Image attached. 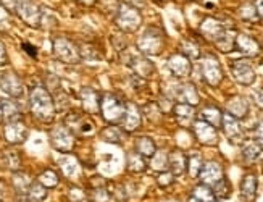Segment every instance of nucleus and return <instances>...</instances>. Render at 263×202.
Listing matches in <instances>:
<instances>
[{
  "label": "nucleus",
  "mask_w": 263,
  "mask_h": 202,
  "mask_svg": "<svg viewBox=\"0 0 263 202\" xmlns=\"http://www.w3.org/2000/svg\"><path fill=\"white\" fill-rule=\"evenodd\" d=\"M255 142H258L263 148V120L258 121V125L255 126Z\"/></svg>",
  "instance_id": "obj_50"
},
{
  "label": "nucleus",
  "mask_w": 263,
  "mask_h": 202,
  "mask_svg": "<svg viewBox=\"0 0 263 202\" xmlns=\"http://www.w3.org/2000/svg\"><path fill=\"white\" fill-rule=\"evenodd\" d=\"M151 167L157 172H165L168 168V154L165 152H155L151 157Z\"/></svg>",
  "instance_id": "obj_40"
},
{
  "label": "nucleus",
  "mask_w": 263,
  "mask_h": 202,
  "mask_svg": "<svg viewBox=\"0 0 263 202\" xmlns=\"http://www.w3.org/2000/svg\"><path fill=\"white\" fill-rule=\"evenodd\" d=\"M200 70L203 75V80L209 86L216 87L220 86V83L223 81V70H221V65L218 62V59L213 57V55H205L202 65H200Z\"/></svg>",
  "instance_id": "obj_7"
},
{
  "label": "nucleus",
  "mask_w": 263,
  "mask_h": 202,
  "mask_svg": "<svg viewBox=\"0 0 263 202\" xmlns=\"http://www.w3.org/2000/svg\"><path fill=\"white\" fill-rule=\"evenodd\" d=\"M60 167H62V170L66 176H74L78 173V163L71 159V157H68V159H63L60 160Z\"/></svg>",
  "instance_id": "obj_46"
},
{
  "label": "nucleus",
  "mask_w": 263,
  "mask_h": 202,
  "mask_svg": "<svg viewBox=\"0 0 263 202\" xmlns=\"http://www.w3.org/2000/svg\"><path fill=\"white\" fill-rule=\"evenodd\" d=\"M165 47V36L163 32L155 26L147 28L142 36L137 41V49L142 55H158Z\"/></svg>",
  "instance_id": "obj_4"
},
{
  "label": "nucleus",
  "mask_w": 263,
  "mask_h": 202,
  "mask_svg": "<svg viewBox=\"0 0 263 202\" xmlns=\"http://www.w3.org/2000/svg\"><path fill=\"white\" fill-rule=\"evenodd\" d=\"M25 197L28 199V202H42V200H45V197H47V188L41 185L39 181L37 183L32 181L29 189L26 191Z\"/></svg>",
  "instance_id": "obj_33"
},
{
  "label": "nucleus",
  "mask_w": 263,
  "mask_h": 202,
  "mask_svg": "<svg viewBox=\"0 0 263 202\" xmlns=\"http://www.w3.org/2000/svg\"><path fill=\"white\" fill-rule=\"evenodd\" d=\"M186 167H187V157L184 155V152L175 149L168 154V168L170 172L175 176H181L186 173Z\"/></svg>",
  "instance_id": "obj_24"
},
{
  "label": "nucleus",
  "mask_w": 263,
  "mask_h": 202,
  "mask_svg": "<svg viewBox=\"0 0 263 202\" xmlns=\"http://www.w3.org/2000/svg\"><path fill=\"white\" fill-rule=\"evenodd\" d=\"M23 49H25L28 52V55H31V57H34V59L37 57V50H36V47H32L31 44L25 42V44H23Z\"/></svg>",
  "instance_id": "obj_53"
},
{
  "label": "nucleus",
  "mask_w": 263,
  "mask_h": 202,
  "mask_svg": "<svg viewBox=\"0 0 263 202\" xmlns=\"http://www.w3.org/2000/svg\"><path fill=\"white\" fill-rule=\"evenodd\" d=\"M90 202H110V194L104 183H100V186H96L89 194Z\"/></svg>",
  "instance_id": "obj_42"
},
{
  "label": "nucleus",
  "mask_w": 263,
  "mask_h": 202,
  "mask_svg": "<svg viewBox=\"0 0 263 202\" xmlns=\"http://www.w3.org/2000/svg\"><path fill=\"white\" fill-rule=\"evenodd\" d=\"M236 32L231 29H226L224 34L215 42V46L218 47L223 53H230L231 50H234V42H236Z\"/></svg>",
  "instance_id": "obj_34"
},
{
  "label": "nucleus",
  "mask_w": 263,
  "mask_h": 202,
  "mask_svg": "<svg viewBox=\"0 0 263 202\" xmlns=\"http://www.w3.org/2000/svg\"><path fill=\"white\" fill-rule=\"evenodd\" d=\"M260 44L247 34H237L234 42V50L241 52L246 57H255L260 53Z\"/></svg>",
  "instance_id": "obj_19"
},
{
  "label": "nucleus",
  "mask_w": 263,
  "mask_h": 202,
  "mask_svg": "<svg viewBox=\"0 0 263 202\" xmlns=\"http://www.w3.org/2000/svg\"><path fill=\"white\" fill-rule=\"evenodd\" d=\"M224 25L221 23V21H218L216 18H205L202 21V25H200V34L205 38V39H209L212 42H216L218 41L223 34H224Z\"/></svg>",
  "instance_id": "obj_17"
},
{
  "label": "nucleus",
  "mask_w": 263,
  "mask_h": 202,
  "mask_svg": "<svg viewBox=\"0 0 263 202\" xmlns=\"http://www.w3.org/2000/svg\"><path fill=\"white\" fill-rule=\"evenodd\" d=\"M0 87L10 99H20L25 96V86L15 71H5L0 76Z\"/></svg>",
  "instance_id": "obj_11"
},
{
  "label": "nucleus",
  "mask_w": 263,
  "mask_h": 202,
  "mask_svg": "<svg viewBox=\"0 0 263 202\" xmlns=\"http://www.w3.org/2000/svg\"><path fill=\"white\" fill-rule=\"evenodd\" d=\"M224 176V172H223V167L218 163V162H203L202 165V170L199 173V178L202 185H207V186H213L215 183H218L220 179Z\"/></svg>",
  "instance_id": "obj_13"
},
{
  "label": "nucleus",
  "mask_w": 263,
  "mask_h": 202,
  "mask_svg": "<svg viewBox=\"0 0 263 202\" xmlns=\"http://www.w3.org/2000/svg\"><path fill=\"white\" fill-rule=\"evenodd\" d=\"M81 4H84V5H87V7H90V5H94L97 0H79Z\"/></svg>",
  "instance_id": "obj_56"
},
{
  "label": "nucleus",
  "mask_w": 263,
  "mask_h": 202,
  "mask_svg": "<svg viewBox=\"0 0 263 202\" xmlns=\"http://www.w3.org/2000/svg\"><path fill=\"white\" fill-rule=\"evenodd\" d=\"M115 25L123 31V32H134L142 25V15L139 8L124 2L120 4L118 12L115 15Z\"/></svg>",
  "instance_id": "obj_3"
},
{
  "label": "nucleus",
  "mask_w": 263,
  "mask_h": 202,
  "mask_svg": "<svg viewBox=\"0 0 263 202\" xmlns=\"http://www.w3.org/2000/svg\"><path fill=\"white\" fill-rule=\"evenodd\" d=\"M10 26H11L10 12L4 5H0V31H8Z\"/></svg>",
  "instance_id": "obj_47"
},
{
  "label": "nucleus",
  "mask_w": 263,
  "mask_h": 202,
  "mask_svg": "<svg viewBox=\"0 0 263 202\" xmlns=\"http://www.w3.org/2000/svg\"><path fill=\"white\" fill-rule=\"evenodd\" d=\"M199 118L203 120V121H207L209 125H212L215 128H220L221 126V120H223V112L218 107H215V105H207V107L202 108Z\"/></svg>",
  "instance_id": "obj_28"
},
{
  "label": "nucleus",
  "mask_w": 263,
  "mask_h": 202,
  "mask_svg": "<svg viewBox=\"0 0 263 202\" xmlns=\"http://www.w3.org/2000/svg\"><path fill=\"white\" fill-rule=\"evenodd\" d=\"M142 123V112L141 108L137 107L136 104L133 102H128L126 104V112H124V117L121 120V126L126 133H133L136 131L137 128L141 126Z\"/></svg>",
  "instance_id": "obj_16"
},
{
  "label": "nucleus",
  "mask_w": 263,
  "mask_h": 202,
  "mask_svg": "<svg viewBox=\"0 0 263 202\" xmlns=\"http://www.w3.org/2000/svg\"><path fill=\"white\" fill-rule=\"evenodd\" d=\"M2 165L11 172H18L21 168V159L16 151H5L2 155Z\"/></svg>",
  "instance_id": "obj_36"
},
{
  "label": "nucleus",
  "mask_w": 263,
  "mask_h": 202,
  "mask_svg": "<svg viewBox=\"0 0 263 202\" xmlns=\"http://www.w3.org/2000/svg\"><path fill=\"white\" fill-rule=\"evenodd\" d=\"M15 13L31 28H39L42 25V10L32 0H18Z\"/></svg>",
  "instance_id": "obj_6"
},
{
  "label": "nucleus",
  "mask_w": 263,
  "mask_h": 202,
  "mask_svg": "<svg viewBox=\"0 0 263 202\" xmlns=\"http://www.w3.org/2000/svg\"><path fill=\"white\" fill-rule=\"evenodd\" d=\"M202 165H203V159L202 155L194 152L187 157V167H186V172L189 173L191 178H197L200 170H202Z\"/></svg>",
  "instance_id": "obj_35"
},
{
  "label": "nucleus",
  "mask_w": 263,
  "mask_h": 202,
  "mask_svg": "<svg viewBox=\"0 0 263 202\" xmlns=\"http://www.w3.org/2000/svg\"><path fill=\"white\" fill-rule=\"evenodd\" d=\"M50 142L53 145V149H57L59 152L70 154L74 148V133L66 125L57 126L50 133Z\"/></svg>",
  "instance_id": "obj_8"
},
{
  "label": "nucleus",
  "mask_w": 263,
  "mask_h": 202,
  "mask_svg": "<svg viewBox=\"0 0 263 202\" xmlns=\"http://www.w3.org/2000/svg\"><path fill=\"white\" fill-rule=\"evenodd\" d=\"M221 128L224 136L228 138L231 144H242L246 139V133L244 128L241 126L237 118H234L230 114H223V120H221Z\"/></svg>",
  "instance_id": "obj_10"
},
{
  "label": "nucleus",
  "mask_w": 263,
  "mask_h": 202,
  "mask_svg": "<svg viewBox=\"0 0 263 202\" xmlns=\"http://www.w3.org/2000/svg\"><path fill=\"white\" fill-rule=\"evenodd\" d=\"M136 152H139L145 159H151V157L157 152V145L155 141L148 136H141L136 139Z\"/></svg>",
  "instance_id": "obj_30"
},
{
  "label": "nucleus",
  "mask_w": 263,
  "mask_h": 202,
  "mask_svg": "<svg viewBox=\"0 0 263 202\" xmlns=\"http://www.w3.org/2000/svg\"><path fill=\"white\" fill-rule=\"evenodd\" d=\"M181 53H184L189 60H196L200 57V49L197 44H194L192 41H184L181 44Z\"/></svg>",
  "instance_id": "obj_43"
},
{
  "label": "nucleus",
  "mask_w": 263,
  "mask_h": 202,
  "mask_svg": "<svg viewBox=\"0 0 263 202\" xmlns=\"http://www.w3.org/2000/svg\"><path fill=\"white\" fill-rule=\"evenodd\" d=\"M168 68L171 75L176 78H187L192 71V65L186 55L179 52V53H173L168 59Z\"/></svg>",
  "instance_id": "obj_14"
},
{
  "label": "nucleus",
  "mask_w": 263,
  "mask_h": 202,
  "mask_svg": "<svg viewBox=\"0 0 263 202\" xmlns=\"http://www.w3.org/2000/svg\"><path fill=\"white\" fill-rule=\"evenodd\" d=\"M52 50L55 57L63 63L78 65L81 62V55H79L78 47L66 38H55L52 42Z\"/></svg>",
  "instance_id": "obj_5"
},
{
  "label": "nucleus",
  "mask_w": 263,
  "mask_h": 202,
  "mask_svg": "<svg viewBox=\"0 0 263 202\" xmlns=\"http://www.w3.org/2000/svg\"><path fill=\"white\" fill-rule=\"evenodd\" d=\"M212 191H213L216 199H228L231 196V185H230V181H228V178L223 176L218 183H215L212 186Z\"/></svg>",
  "instance_id": "obj_38"
},
{
  "label": "nucleus",
  "mask_w": 263,
  "mask_h": 202,
  "mask_svg": "<svg viewBox=\"0 0 263 202\" xmlns=\"http://www.w3.org/2000/svg\"><path fill=\"white\" fill-rule=\"evenodd\" d=\"M192 131L197 141L203 145H215L218 142V131H216V128L200 118L192 123Z\"/></svg>",
  "instance_id": "obj_12"
},
{
  "label": "nucleus",
  "mask_w": 263,
  "mask_h": 202,
  "mask_svg": "<svg viewBox=\"0 0 263 202\" xmlns=\"http://www.w3.org/2000/svg\"><path fill=\"white\" fill-rule=\"evenodd\" d=\"M39 183L44 185L47 189L50 188H55L57 185H59V175H57L55 170H44L41 175H39Z\"/></svg>",
  "instance_id": "obj_41"
},
{
  "label": "nucleus",
  "mask_w": 263,
  "mask_h": 202,
  "mask_svg": "<svg viewBox=\"0 0 263 202\" xmlns=\"http://www.w3.org/2000/svg\"><path fill=\"white\" fill-rule=\"evenodd\" d=\"M187 202H216V197H215L210 186L199 185L197 188H194Z\"/></svg>",
  "instance_id": "obj_29"
},
{
  "label": "nucleus",
  "mask_w": 263,
  "mask_h": 202,
  "mask_svg": "<svg viewBox=\"0 0 263 202\" xmlns=\"http://www.w3.org/2000/svg\"><path fill=\"white\" fill-rule=\"evenodd\" d=\"M254 5H255V8H257L258 18H261V20H263V0H255Z\"/></svg>",
  "instance_id": "obj_54"
},
{
  "label": "nucleus",
  "mask_w": 263,
  "mask_h": 202,
  "mask_svg": "<svg viewBox=\"0 0 263 202\" xmlns=\"http://www.w3.org/2000/svg\"><path fill=\"white\" fill-rule=\"evenodd\" d=\"M128 66H131L136 71V75L144 78V80H147V78L155 71L154 63L151 60H147L145 55H137V57L134 55V57H131V60H128Z\"/></svg>",
  "instance_id": "obj_25"
},
{
  "label": "nucleus",
  "mask_w": 263,
  "mask_h": 202,
  "mask_svg": "<svg viewBox=\"0 0 263 202\" xmlns=\"http://www.w3.org/2000/svg\"><path fill=\"white\" fill-rule=\"evenodd\" d=\"M4 121V114H2V104H0V123Z\"/></svg>",
  "instance_id": "obj_57"
},
{
  "label": "nucleus",
  "mask_w": 263,
  "mask_h": 202,
  "mask_svg": "<svg viewBox=\"0 0 263 202\" xmlns=\"http://www.w3.org/2000/svg\"><path fill=\"white\" fill-rule=\"evenodd\" d=\"M126 167H128V172H131V173H144L147 170L145 157H142L139 152H131V154H128Z\"/></svg>",
  "instance_id": "obj_31"
},
{
  "label": "nucleus",
  "mask_w": 263,
  "mask_h": 202,
  "mask_svg": "<svg viewBox=\"0 0 263 202\" xmlns=\"http://www.w3.org/2000/svg\"><path fill=\"white\" fill-rule=\"evenodd\" d=\"M231 71L234 80L242 84V86H250L255 81V70L249 59H237L231 62Z\"/></svg>",
  "instance_id": "obj_9"
},
{
  "label": "nucleus",
  "mask_w": 263,
  "mask_h": 202,
  "mask_svg": "<svg viewBox=\"0 0 263 202\" xmlns=\"http://www.w3.org/2000/svg\"><path fill=\"white\" fill-rule=\"evenodd\" d=\"M257 196V176L249 173L241 181V197L246 202H254Z\"/></svg>",
  "instance_id": "obj_26"
},
{
  "label": "nucleus",
  "mask_w": 263,
  "mask_h": 202,
  "mask_svg": "<svg viewBox=\"0 0 263 202\" xmlns=\"http://www.w3.org/2000/svg\"><path fill=\"white\" fill-rule=\"evenodd\" d=\"M261 152H263L261 145L258 142H255V141H250V142L244 144V148H242V159L247 163H254V162H257L261 157Z\"/></svg>",
  "instance_id": "obj_32"
},
{
  "label": "nucleus",
  "mask_w": 263,
  "mask_h": 202,
  "mask_svg": "<svg viewBox=\"0 0 263 202\" xmlns=\"http://www.w3.org/2000/svg\"><path fill=\"white\" fill-rule=\"evenodd\" d=\"M226 114L233 115L237 120H242L249 115V102L242 96H233L226 102Z\"/></svg>",
  "instance_id": "obj_22"
},
{
  "label": "nucleus",
  "mask_w": 263,
  "mask_h": 202,
  "mask_svg": "<svg viewBox=\"0 0 263 202\" xmlns=\"http://www.w3.org/2000/svg\"><path fill=\"white\" fill-rule=\"evenodd\" d=\"M0 104H2V114H4V120L7 123L21 120V107L16 100L5 99V100H0Z\"/></svg>",
  "instance_id": "obj_27"
},
{
  "label": "nucleus",
  "mask_w": 263,
  "mask_h": 202,
  "mask_svg": "<svg viewBox=\"0 0 263 202\" xmlns=\"http://www.w3.org/2000/svg\"><path fill=\"white\" fill-rule=\"evenodd\" d=\"M2 5L8 10V12H15V8L18 5V0H2Z\"/></svg>",
  "instance_id": "obj_52"
},
{
  "label": "nucleus",
  "mask_w": 263,
  "mask_h": 202,
  "mask_svg": "<svg viewBox=\"0 0 263 202\" xmlns=\"http://www.w3.org/2000/svg\"><path fill=\"white\" fill-rule=\"evenodd\" d=\"M79 50V55H81V59L84 60H89V62H97L102 59V55L97 52V49H94L90 44H83L81 47L78 49Z\"/></svg>",
  "instance_id": "obj_44"
},
{
  "label": "nucleus",
  "mask_w": 263,
  "mask_h": 202,
  "mask_svg": "<svg viewBox=\"0 0 263 202\" xmlns=\"http://www.w3.org/2000/svg\"><path fill=\"white\" fill-rule=\"evenodd\" d=\"M175 96L182 104H189V105H194V107H197L200 104V96L197 93L196 86H194L192 83H184V84L178 86Z\"/></svg>",
  "instance_id": "obj_20"
},
{
  "label": "nucleus",
  "mask_w": 263,
  "mask_h": 202,
  "mask_svg": "<svg viewBox=\"0 0 263 202\" xmlns=\"http://www.w3.org/2000/svg\"><path fill=\"white\" fill-rule=\"evenodd\" d=\"M252 99H254V104H255L260 110H263V87L255 89V91L252 93Z\"/></svg>",
  "instance_id": "obj_49"
},
{
  "label": "nucleus",
  "mask_w": 263,
  "mask_h": 202,
  "mask_svg": "<svg viewBox=\"0 0 263 202\" xmlns=\"http://www.w3.org/2000/svg\"><path fill=\"white\" fill-rule=\"evenodd\" d=\"M66 126L73 133H79V134H83V136H89V134L94 133L92 121L86 117L78 115V114H73L71 117L66 118Z\"/></svg>",
  "instance_id": "obj_23"
},
{
  "label": "nucleus",
  "mask_w": 263,
  "mask_h": 202,
  "mask_svg": "<svg viewBox=\"0 0 263 202\" xmlns=\"http://www.w3.org/2000/svg\"><path fill=\"white\" fill-rule=\"evenodd\" d=\"M173 115L181 126H184V128L192 126V123L196 121V107L179 102L173 105Z\"/></svg>",
  "instance_id": "obj_21"
},
{
  "label": "nucleus",
  "mask_w": 263,
  "mask_h": 202,
  "mask_svg": "<svg viewBox=\"0 0 263 202\" xmlns=\"http://www.w3.org/2000/svg\"><path fill=\"white\" fill-rule=\"evenodd\" d=\"M173 179H175V175L171 173V172H168V170L160 172V175H158V185L162 186V188H168V186L173 185Z\"/></svg>",
  "instance_id": "obj_48"
},
{
  "label": "nucleus",
  "mask_w": 263,
  "mask_h": 202,
  "mask_svg": "<svg viewBox=\"0 0 263 202\" xmlns=\"http://www.w3.org/2000/svg\"><path fill=\"white\" fill-rule=\"evenodd\" d=\"M239 15L244 21H250V23H255L258 21V13H257V8L252 2H247V4H242L241 8H239Z\"/></svg>",
  "instance_id": "obj_39"
},
{
  "label": "nucleus",
  "mask_w": 263,
  "mask_h": 202,
  "mask_svg": "<svg viewBox=\"0 0 263 202\" xmlns=\"http://www.w3.org/2000/svg\"><path fill=\"white\" fill-rule=\"evenodd\" d=\"M31 183H32L31 181V176L28 173L20 172V170L15 172V175H13V185H15V188H16L20 196H25L26 194V191L29 189Z\"/></svg>",
  "instance_id": "obj_37"
},
{
  "label": "nucleus",
  "mask_w": 263,
  "mask_h": 202,
  "mask_svg": "<svg viewBox=\"0 0 263 202\" xmlns=\"http://www.w3.org/2000/svg\"><path fill=\"white\" fill-rule=\"evenodd\" d=\"M4 196H5V185L0 181V202H2Z\"/></svg>",
  "instance_id": "obj_55"
},
{
  "label": "nucleus",
  "mask_w": 263,
  "mask_h": 202,
  "mask_svg": "<svg viewBox=\"0 0 263 202\" xmlns=\"http://www.w3.org/2000/svg\"><path fill=\"white\" fill-rule=\"evenodd\" d=\"M102 138H104L107 142L120 144V142H121V138H123V133H121V130H118V128H107L104 133H102Z\"/></svg>",
  "instance_id": "obj_45"
},
{
  "label": "nucleus",
  "mask_w": 263,
  "mask_h": 202,
  "mask_svg": "<svg viewBox=\"0 0 263 202\" xmlns=\"http://www.w3.org/2000/svg\"><path fill=\"white\" fill-rule=\"evenodd\" d=\"M79 99H81L83 108L90 115L99 114L100 110V94L92 87H83L79 91Z\"/></svg>",
  "instance_id": "obj_18"
},
{
  "label": "nucleus",
  "mask_w": 263,
  "mask_h": 202,
  "mask_svg": "<svg viewBox=\"0 0 263 202\" xmlns=\"http://www.w3.org/2000/svg\"><path fill=\"white\" fill-rule=\"evenodd\" d=\"M29 107L32 115L42 123H50L55 118V102L47 87L36 86L29 94Z\"/></svg>",
  "instance_id": "obj_1"
},
{
  "label": "nucleus",
  "mask_w": 263,
  "mask_h": 202,
  "mask_svg": "<svg viewBox=\"0 0 263 202\" xmlns=\"http://www.w3.org/2000/svg\"><path fill=\"white\" fill-rule=\"evenodd\" d=\"M7 63H8L7 52H5V47H4V44L0 42V68H2V66H5Z\"/></svg>",
  "instance_id": "obj_51"
},
{
  "label": "nucleus",
  "mask_w": 263,
  "mask_h": 202,
  "mask_svg": "<svg viewBox=\"0 0 263 202\" xmlns=\"http://www.w3.org/2000/svg\"><path fill=\"white\" fill-rule=\"evenodd\" d=\"M100 112L107 123L118 125L124 117V112H126V104L117 94L105 93L100 97Z\"/></svg>",
  "instance_id": "obj_2"
},
{
  "label": "nucleus",
  "mask_w": 263,
  "mask_h": 202,
  "mask_svg": "<svg viewBox=\"0 0 263 202\" xmlns=\"http://www.w3.org/2000/svg\"><path fill=\"white\" fill-rule=\"evenodd\" d=\"M4 134H5L7 142L13 144V145L23 144V142L26 141V138H28V128H26V125H25V123H23L21 120L8 121V123H7V126H5Z\"/></svg>",
  "instance_id": "obj_15"
}]
</instances>
